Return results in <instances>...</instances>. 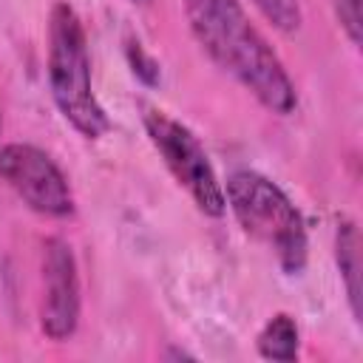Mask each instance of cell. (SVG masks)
<instances>
[{
	"label": "cell",
	"mask_w": 363,
	"mask_h": 363,
	"mask_svg": "<svg viewBox=\"0 0 363 363\" xmlns=\"http://www.w3.org/2000/svg\"><path fill=\"white\" fill-rule=\"evenodd\" d=\"M128 60L133 65V74H139L145 82H156L159 79V65L142 51L139 43H128Z\"/></svg>",
	"instance_id": "obj_11"
},
{
	"label": "cell",
	"mask_w": 363,
	"mask_h": 363,
	"mask_svg": "<svg viewBox=\"0 0 363 363\" xmlns=\"http://www.w3.org/2000/svg\"><path fill=\"white\" fill-rule=\"evenodd\" d=\"M258 354L267 360H295L301 352V332L292 315L275 312L258 332Z\"/></svg>",
	"instance_id": "obj_8"
},
{
	"label": "cell",
	"mask_w": 363,
	"mask_h": 363,
	"mask_svg": "<svg viewBox=\"0 0 363 363\" xmlns=\"http://www.w3.org/2000/svg\"><path fill=\"white\" fill-rule=\"evenodd\" d=\"M82 289L79 267L65 238H45L43 244V298L40 329L48 340H68L79 326Z\"/></svg>",
	"instance_id": "obj_6"
},
{
	"label": "cell",
	"mask_w": 363,
	"mask_h": 363,
	"mask_svg": "<svg viewBox=\"0 0 363 363\" xmlns=\"http://www.w3.org/2000/svg\"><path fill=\"white\" fill-rule=\"evenodd\" d=\"M48 91L62 119L85 139H99L111 130V119L94 94L91 54L85 26L77 9L57 0L48 14Z\"/></svg>",
	"instance_id": "obj_2"
},
{
	"label": "cell",
	"mask_w": 363,
	"mask_h": 363,
	"mask_svg": "<svg viewBox=\"0 0 363 363\" xmlns=\"http://www.w3.org/2000/svg\"><path fill=\"white\" fill-rule=\"evenodd\" d=\"M128 3H133V6H150V0H128Z\"/></svg>",
	"instance_id": "obj_12"
},
{
	"label": "cell",
	"mask_w": 363,
	"mask_h": 363,
	"mask_svg": "<svg viewBox=\"0 0 363 363\" xmlns=\"http://www.w3.org/2000/svg\"><path fill=\"white\" fill-rule=\"evenodd\" d=\"M227 207L241 230L264 244L286 275H301L309 255L306 224L289 196L258 170H235L224 187Z\"/></svg>",
	"instance_id": "obj_3"
},
{
	"label": "cell",
	"mask_w": 363,
	"mask_h": 363,
	"mask_svg": "<svg viewBox=\"0 0 363 363\" xmlns=\"http://www.w3.org/2000/svg\"><path fill=\"white\" fill-rule=\"evenodd\" d=\"M252 6L281 34H295L303 23V11H301L298 0H252Z\"/></svg>",
	"instance_id": "obj_9"
},
{
	"label": "cell",
	"mask_w": 363,
	"mask_h": 363,
	"mask_svg": "<svg viewBox=\"0 0 363 363\" xmlns=\"http://www.w3.org/2000/svg\"><path fill=\"white\" fill-rule=\"evenodd\" d=\"M0 182L37 216L68 218L77 210L65 173L45 150L34 145L9 142L0 147Z\"/></svg>",
	"instance_id": "obj_5"
},
{
	"label": "cell",
	"mask_w": 363,
	"mask_h": 363,
	"mask_svg": "<svg viewBox=\"0 0 363 363\" xmlns=\"http://www.w3.org/2000/svg\"><path fill=\"white\" fill-rule=\"evenodd\" d=\"M142 122H145V133H147L150 145L162 156L170 176L187 190L193 204L204 216H213V218L224 216L227 213L224 187H221L199 136L187 125H182L179 119H173L170 113L156 111V108H147Z\"/></svg>",
	"instance_id": "obj_4"
},
{
	"label": "cell",
	"mask_w": 363,
	"mask_h": 363,
	"mask_svg": "<svg viewBox=\"0 0 363 363\" xmlns=\"http://www.w3.org/2000/svg\"><path fill=\"white\" fill-rule=\"evenodd\" d=\"M0 130H3V119H0Z\"/></svg>",
	"instance_id": "obj_13"
},
{
	"label": "cell",
	"mask_w": 363,
	"mask_h": 363,
	"mask_svg": "<svg viewBox=\"0 0 363 363\" xmlns=\"http://www.w3.org/2000/svg\"><path fill=\"white\" fill-rule=\"evenodd\" d=\"M187 26L201 51L250 91L269 113L289 116L298 108V91L281 57L255 28L241 0H182Z\"/></svg>",
	"instance_id": "obj_1"
},
{
	"label": "cell",
	"mask_w": 363,
	"mask_h": 363,
	"mask_svg": "<svg viewBox=\"0 0 363 363\" xmlns=\"http://www.w3.org/2000/svg\"><path fill=\"white\" fill-rule=\"evenodd\" d=\"M332 9L349 43L357 45L360 43V0H332Z\"/></svg>",
	"instance_id": "obj_10"
},
{
	"label": "cell",
	"mask_w": 363,
	"mask_h": 363,
	"mask_svg": "<svg viewBox=\"0 0 363 363\" xmlns=\"http://www.w3.org/2000/svg\"><path fill=\"white\" fill-rule=\"evenodd\" d=\"M335 261L346 284V298L354 320H360V235L352 221H340L335 233Z\"/></svg>",
	"instance_id": "obj_7"
}]
</instances>
